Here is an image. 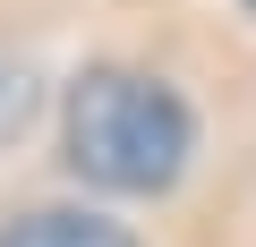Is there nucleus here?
Wrapping results in <instances>:
<instances>
[{
  "label": "nucleus",
  "instance_id": "20e7f679",
  "mask_svg": "<svg viewBox=\"0 0 256 247\" xmlns=\"http://www.w3.org/2000/svg\"><path fill=\"white\" fill-rule=\"evenodd\" d=\"M248 9H256V0H248Z\"/></svg>",
  "mask_w": 256,
  "mask_h": 247
},
{
  "label": "nucleus",
  "instance_id": "7ed1b4c3",
  "mask_svg": "<svg viewBox=\"0 0 256 247\" xmlns=\"http://www.w3.org/2000/svg\"><path fill=\"white\" fill-rule=\"evenodd\" d=\"M26 111H34V77L0 51V137H18V128H26Z\"/></svg>",
  "mask_w": 256,
  "mask_h": 247
},
{
  "label": "nucleus",
  "instance_id": "f03ea898",
  "mask_svg": "<svg viewBox=\"0 0 256 247\" xmlns=\"http://www.w3.org/2000/svg\"><path fill=\"white\" fill-rule=\"evenodd\" d=\"M0 247H137V239L94 222V213H26V222L0 230Z\"/></svg>",
  "mask_w": 256,
  "mask_h": 247
},
{
  "label": "nucleus",
  "instance_id": "f257e3e1",
  "mask_svg": "<svg viewBox=\"0 0 256 247\" xmlns=\"http://www.w3.org/2000/svg\"><path fill=\"white\" fill-rule=\"evenodd\" d=\"M188 102L137 68H86L68 85V171L111 196H154L188 162Z\"/></svg>",
  "mask_w": 256,
  "mask_h": 247
}]
</instances>
